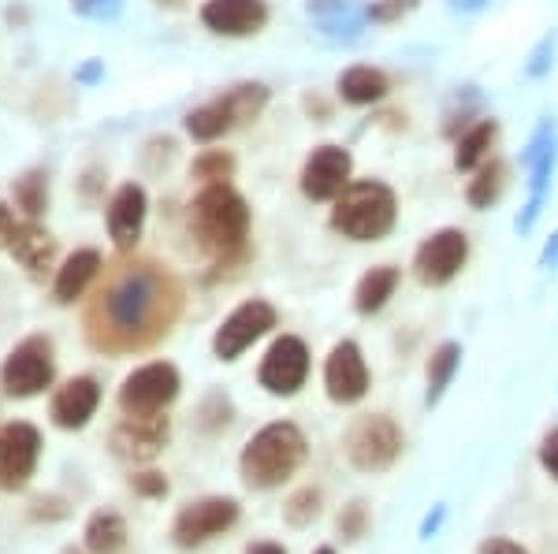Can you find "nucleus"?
Wrapping results in <instances>:
<instances>
[{"mask_svg":"<svg viewBox=\"0 0 558 554\" xmlns=\"http://www.w3.org/2000/svg\"><path fill=\"white\" fill-rule=\"evenodd\" d=\"M179 306L183 291L165 264H116L86 309V338L105 354L146 350L160 335L172 332Z\"/></svg>","mask_w":558,"mask_h":554,"instance_id":"obj_1","label":"nucleus"},{"mask_svg":"<svg viewBox=\"0 0 558 554\" xmlns=\"http://www.w3.org/2000/svg\"><path fill=\"white\" fill-rule=\"evenodd\" d=\"M191 231L197 246L213 254L216 261L231 264L246 257L250 238V205L231 183L202 186V194L191 205Z\"/></svg>","mask_w":558,"mask_h":554,"instance_id":"obj_2","label":"nucleus"},{"mask_svg":"<svg viewBox=\"0 0 558 554\" xmlns=\"http://www.w3.org/2000/svg\"><path fill=\"white\" fill-rule=\"evenodd\" d=\"M399 220V198L380 178H357L331 205V227L350 243H380Z\"/></svg>","mask_w":558,"mask_h":554,"instance_id":"obj_3","label":"nucleus"},{"mask_svg":"<svg viewBox=\"0 0 558 554\" xmlns=\"http://www.w3.org/2000/svg\"><path fill=\"white\" fill-rule=\"evenodd\" d=\"M305 461V435L299 432V424L291 421H276V424H265L254 440L246 443L239 458V469H242V480L246 488H257V491H268V488H279L287 477H294Z\"/></svg>","mask_w":558,"mask_h":554,"instance_id":"obj_4","label":"nucleus"},{"mask_svg":"<svg viewBox=\"0 0 558 554\" xmlns=\"http://www.w3.org/2000/svg\"><path fill=\"white\" fill-rule=\"evenodd\" d=\"M57 380V357H52V338L26 335L0 365V387L8 398H34Z\"/></svg>","mask_w":558,"mask_h":554,"instance_id":"obj_5","label":"nucleus"},{"mask_svg":"<svg viewBox=\"0 0 558 554\" xmlns=\"http://www.w3.org/2000/svg\"><path fill=\"white\" fill-rule=\"evenodd\" d=\"M179 395V369L168 361H149L134 369L120 387V409L128 417L165 414Z\"/></svg>","mask_w":558,"mask_h":554,"instance_id":"obj_6","label":"nucleus"},{"mask_svg":"<svg viewBox=\"0 0 558 554\" xmlns=\"http://www.w3.org/2000/svg\"><path fill=\"white\" fill-rule=\"evenodd\" d=\"M555 164H558V131H555L551 120H544L533 131V138H529L525 153H521V168L529 172V201H525V209H521V217H518L521 235H525V231H533L539 209H544L547 183H551V175H555Z\"/></svg>","mask_w":558,"mask_h":554,"instance_id":"obj_7","label":"nucleus"},{"mask_svg":"<svg viewBox=\"0 0 558 554\" xmlns=\"http://www.w3.org/2000/svg\"><path fill=\"white\" fill-rule=\"evenodd\" d=\"M402 454V432L391 417L368 414L350 424L347 432V458L362 472H380Z\"/></svg>","mask_w":558,"mask_h":554,"instance_id":"obj_8","label":"nucleus"},{"mask_svg":"<svg viewBox=\"0 0 558 554\" xmlns=\"http://www.w3.org/2000/svg\"><path fill=\"white\" fill-rule=\"evenodd\" d=\"M465 261H470V238H465V231L444 227L417 246V254H413V275L425 287H444V283H451L462 272Z\"/></svg>","mask_w":558,"mask_h":554,"instance_id":"obj_9","label":"nucleus"},{"mask_svg":"<svg viewBox=\"0 0 558 554\" xmlns=\"http://www.w3.org/2000/svg\"><path fill=\"white\" fill-rule=\"evenodd\" d=\"M272 328H276V309L268 306L265 298L242 301V306L231 312V317H223V324L216 328L213 354L220 357V361H239V357L246 354L260 335L272 332Z\"/></svg>","mask_w":558,"mask_h":554,"instance_id":"obj_10","label":"nucleus"},{"mask_svg":"<svg viewBox=\"0 0 558 554\" xmlns=\"http://www.w3.org/2000/svg\"><path fill=\"white\" fill-rule=\"evenodd\" d=\"M305 377H310V350L299 335H279L268 354L260 357L257 380L268 395H299Z\"/></svg>","mask_w":558,"mask_h":554,"instance_id":"obj_11","label":"nucleus"},{"mask_svg":"<svg viewBox=\"0 0 558 554\" xmlns=\"http://www.w3.org/2000/svg\"><path fill=\"white\" fill-rule=\"evenodd\" d=\"M41 458V432L26 421L0 428V488L23 491Z\"/></svg>","mask_w":558,"mask_h":554,"instance_id":"obj_12","label":"nucleus"},{"mask_svg":"<svg viewBox=\"0 0 558 554\" xmlns=\"http://www.w3.org/2000/svg\"><path fill=\"white\" fill-rule=\"evenodd\" d=\"M235 521H239L235 498H223V495L197 498V503L183 506V510L175 514L172 535H175L179 547H197V543H209L213 535L228 532Z\"/></svg>","mask_w":558,"mask_h":554,"instance_id":"obj_13","label":"nucleus"},{"mask_svg":"<svg viewBox=\"0 0 558 554\" xmlns=\"http://www.w3.org/2000/svg\"><path fill=\"white\" fill-rule=\"evenodd\" d=\"M172 440V424L165 414H149V417H128L112 428L108 446H112L116 458L123 461H153Z\"/></svg>","mask_w":558,"mask_h":554,"instance_id":"obj_14","label":"nucleus"},{"mask_svg":"<svg viewBox=\"0 0 558 554\" xmlns=\"http://www.w3.org/2000/svg\"><path fill=\"white\" fill-rule=\"evenodd\" d=\"M354 160L343 146H317L302 164V194L310 201H336L350 186Z\"/></svg>","mask_w":558,"mask_h":554,"instance_id":"obj_15","label":"nucleus"},{"mask_svg":"<svg viewBox=\"0 0 558 554\" xmlns=\"http://www.w3.org/2000/svg\"><path fill=\"white\" fill-rule=\"evenodd\" d=\"M324 387H328V398L339 402V406H350V402H362L368 391V365L362 357V346L357 343H339L336 350L324 361Z\"/></svg>","mask_w":558,"mask_h":554,"instance_id":"obj_16","label":"nucleus"},{"mask_svg":"<svg viewBox=\"0 0 558 554\" xmlns=\"http://www.w3.org/2000/svg\"><path fill=\"white\" fill-rule=\"evenodd\" d=\"M146 212H149V198L138 183H123L116 186V194L108 198V209H105V220H108V235L120 254L138 246L142 238V227H146Z\"/></svg>","mask_w":558,"mask_h":554,"instance_id":"obj_17","label":"nucleus"},{"mask_svg":"<svg viewBox=\"0 0 558 554\" xmlns=\"http://www.w3.org/2000/svg\"><path fill=\"white\" fill-rule=\"evenodd\" d=\"M202 23L220 38H250V34L265 30L268 4L265 0H205Z\"/></svg>","mask_w":558,"mask_h":554,"instance_id":"obj_18","label":"nucleus"},{"mask_svg":"<svg viewBox=\"0 0 558 554\" xmlns=\"http://www.w3.org/2000/svg\"><path fill=\"white\" fill-rule=\"evenodd\" d=\"M101 406V383L94 377H71L68 383H60L57 395L49 402V417L57 428L64 432H78L89 424V417Z\"/></svg>","mask_w":558,"mask_h":554,"instance_id":"obj_19","label":"nucleus"},{"mask_svg":"<svg viewBox=\"0 0 558 554\" xmlns=\"http://www.w3.org/2000/svg\"><path fill=\"white\" fill-rule=\"evenodd\" d=\"M305 12L320 26L324 38L331 41H357L362 38V26L368 23L365 8L357 0H310Z\"/></svg>","mask_w":558,"mask_h":554,"instance_id":"obj_20","label":"nucleus"},{"mask_svg":"<svg viewBox=\"0 0 558 554\" xmlns=\"http://www.w3.org/2000/svg\"><path fill=\"white\" fill-rule=\"evenodd\" d=\"M8 254H12L15 264H23L34 280H41L52 268V261H57V238H52L38 220H23L20 227H15V238H12V246H8Z\"/></svg>","mask_w":558,"mask_h":554,"instance_id":"obj_21","label":"nucleus"},{"mask_svg":"<svg viewBox=\"0 0 558 554\" xmlns=\"http://www.w3.org/2000/svg\"><path fill=\"white\" fill-rule=\"evenodd\" d=\"M101 268H105V261H101V254L97 249H75V254L68 257L64 264L57 268V283H52V298L60 301V306H71L75 298H83L86 294V287L89 283L101 275Z\"/></svg>","mask_w":558,"mask_h":554,"instance_id":"obj_22","label":"nucleus"},{"mask_svg":"<svg viewBox=\"0 0 558 554\" xmlns=\"http://www.w3.org/2000/svg\"><path fill=\"white\" fill-rule=\"evenodd\" d=\"M183 127L194 141H216L228 131L239 127V115H235V109H231L228 97L220 94L216 101H205V104H197L194 112H186Z\"/></svg>","mask_w":558,"mask_h":554,"instance_id":"obj_23","label":"nucleus"},{"mask_svg":"<svg viewBox=\"0 0 558 554\" xmlns=\"http://www.w3.org/2000/svg\"><path fill=\"white\" fill-rule=\"evenodd\" d=\"M387 89H391V83H387L384 71L373 64H354L339 75V97H343L347 104H354V109L384 101Z\"/></svg>","mask_w":558,"mask_h":554,"instance_id":"obj_24","label":"nucleus"},{"mask_svg":"<svg viewBox=\"0 0 558 554\" xmlns=\"http://www.w3.org/2000/svg\"><path fill=\"white\" fill-rule=\"evenodd\" d=\"M399 280H402V272L395 264L368 268V272L362 275V283H357V291H354V309L362 312V317L380 312L387 306V298L395 294V287H399Z\"/></svg>","mask_w":558,"mask_h":554,"instance_id":"obj_25","label":"nucleus"},{"mask_svg":"<svg viewBox=\"0 0 558 554\" xmlns=\"http://www.w3.org/2000/svg\"><path fill=\"white\" fill-rule=\"evenodd\" d=\"M495 134H499V123H495V120H481V123H473L470 131H462V138H458V146H454V168H458V172H473V168L488 164Z\"/></svg>","mask_w":558,"mask_h":554,"instance_id":"obj_26","label":"nucleus"},{"mask_svg":"<svg viewBox=\"0 0 558 554\" xmlns=\"http://www.w3.org/2000/svg\"><path fill=\"white\" fill-rule=\"evenodd\" d=\"M83 540H86L89 554H120L123 547H128V525H123L120 514L101 510L86 521Z\"/></svg>","mask_w":558,"mask_h":554,"instance_id":"obj_27","label":"nucleus"},{"mask_svg":"<svg viewBox=\"0 0 558 554\" xmlns=\"http://www.w3.org/2000/svg\"><path fill=\"white\" fill-rule=\"evenodd\" d=\"M12 198L26 212V220H41L49 209V175L45 172H26L12 183Z\"/></svg>","mask_w":558,"mask_h":554,"instance_id":"obj_28","label":"nucleus"},{"mask_svg":"<svg viewBox=\"0 0 558 554\" xmlns=\"http://www.w3.org/2000/svg\"><path fill=\"white\" fill-rule=\"evenodd\" d=\"M458 365H462V346L458 343H444L436 354L428 357V402L444 398V391L451 387Z\"/></svg>","mask_w":558,"mask_h":554,"instance_id":"obj_29","label":"nucleus"},{"mask_svg":"<svg viewBox=\"0 0 558 554\" xmlns=\"http://www.w3.org/2000/svg\"><path fill=\"white\" fill-rule=\"evenodd\" d=\"M499 194H502V164L499 160L481 164L476 178H470V186H465V201H470L473 209H492Z\"/></svg>","mask_w":558,"mask_h":554,"instance_id":"obj_30","label":"nucleus"},{"mask_svg":"<svg viewBox=\"0 0 558 554\" xmlns=\"http://www.w3.org/2000/svg\"><path fill=\"white\" fill-rule=\"evenodd\" d=\"M191 175L197 178V183H205V186L228 183V178L235 175V157H231L228 149H205L202 157H194Z\"/></svg>","mask_w":558,"mask_h":554,"instance_id":"obj_31","label":"nucleus"},{"mask_svg":"<svg viewBox=\"0 0 558 554\" xmlns=\"http://www.w3.org/2000/svg\"><path fill=\"white\" fill-rule=\"evenodd\" d=\"M223 97L231 101V109H235L239 123H250V120H257V115L265 112V104H268V86H265V83H242V86H231Z\"/></svg>","mask_w":558,"mask_h":554,"instance_id":"obj_32","label":"nucleus"},{"mask_svg":"<svg viewBox=\"0 0 558 554\" xmlns=\"http://www.w3.org/2000/svg\"><path fill=\"white\" fill-rule=\"evenodd\" d=\"M317 514H320V491H313V488H302L299 495H291L283 506L287 525H294V529H305Z\"/></svg>","mask_w":558,"mask_h":554,"instance_id":"obj_33","label":"nucleus"},{"mask_svg":"<svg viewBox=\"0 0 558 554\" xmlns=\"http://www.w3.org/2000/svg\"><path fill=\"white\" fill-rule=\"evenodd\" d=\"M421 0H373V4L365 8V15H368V23H399V20H407V15L417 8Z\"/></svg>","mask_w":558,"mask_h":554,"instance_id":"obj_34","label":"nucleus"},{"mask_svg":"<svg viewBox=\"0 0 558 554\" xmlns=\"http://www.w3.org/2000/svg\"><path fill=\"white\" fill-rule=\"evenodd\" d=\"M555 45H558V34H547V38L536 45L533 60L525 64V75H529V78H544L547 71L555 67Z\"/></svg>","mask_w":558,"mask_h":554,"instance_id":"obj_35","label":"nucleus"},{"mask_svg":"<svg viewBox=\"0 0 558 554\" xmlns=\"http://www.w3.org/2000/svg\"><path fill=\"white\" fill-rule=\"evenodd\" d=\"M71 8H75L83 20H116V15L123 12V0H71Z\"/></svg>","mask_w":558,"mask_h":554,"instance_id":"obj_36","label":"nucleus"},{"mask_svg":"<svg viewBox=\"0 0 558 554\" xmlns=\"http://www.w3.org/2000/svg\"><path fill=\"white\" fill-rule=\"evenodd\" d=\"M131 491L142 498H165L168 495V477L165 472H134Z\"/></svg>","mask_w":558,"mask_h":554,"instance_id":"obj_37","label":"nucleus"},{"mask_svg":"<svg viewBox=\"0 0 558 554\" xmlns=\"http://www.w3.org/2000/svg\"><path fill=\"white\" fill-rule=\"evenodd\" d=\"M365 521H368L365 503H350L347 510L339 514V532H343L347 540H362V535H365Z\"/></svg>","mask_w":558,"mask_h":554,"instance_id":"obj_38","label":"nucleus"},{"mask_svg":"<svg viewBox=\"0 0 558 554\" xmlns=\"http://www.w3.org/2000/svg\"><path fill=\"white\" fill-rule=\"evenodd\" d=\"M539 461H544V469L558 480V428H551V432L544 435V443H539Z\"/></svg>","mask_w":558,"mask_h":554,"instance_id":"obj_39","label":"nucleus"},{"mask_svg":"<svg viewBox=\"0 0 558 554\" xmlns=\"http://www.w3.org/2000/svg\"><path fill=\"white\" fill-rule=\"evenodd\" d=\"M15 227H20V223H15L12 209H8V205L0 201V249H8V246H12V238H15Z\"/></svg>","mask_w":558,"mask_h":554,"instance_id":"obj_40","label":"nucleus"},{"mask_svg":"<svg viewBox=\"0 0 558 554\" xmlns=\"http://www.w3.org/2000/svg\"><path fill=\"white\" fill-rule=\"evenodd\" d=\"M476 554H529V551L518 547V543H510V540H488V543H481V551Z\"/></svg>","mask_w":558,"mask_h":554,"instance_id":"obj_41","label":"nucleus"},{"mask_svg":"<svg viewBox=\"0 0 558 554\" xmlns=\"http://www.w3.org/2000/svg\"><path fill=\"white\" fill-rule=\"evenodd\" d=\"M105 75V64H101V60H89V64L83 67V71H78V83H97V78H101Z\"/></svg>","mask_w":558,"mask_h":554,"instance_id":"obj_42","label":"nucleus"},{"mask_svg":"<svg viewBox=\"0 0 558 554\" xmlns=\"http://www.w3.org/2000/svg\"><path fill=\"white\" fill-rule=\"evenodd\" d=\"M539 264H544V268H555L558 264V231L551 235V243L544 246V254H539Z\"/></svg>","mask_w":558,"mask_h":554,"instance_id":"obj_43","label":"nucleus"},{"mask_svg":"<svg viewBox=\"0 0 558 554\" xmlns=\"http://www.w3.org/2000/svg\"><path fill=\"white\" fill-rule=\"evenodd\" d=\"M484 4H488V0H447L451 12H481Z\"/></svg>","mask_w":558,"mask_h":554,"instance_id":"obj_44","label":"nucleus"},{"mask_svg":"<svg viewBox=\"0 0 558 554\" xmlns=\"http://www.w3.org/2000/svg\"><path fill=\"white\" fill-rule=\"evenodd\" d=\"M246 554H287V551L279 547V543H254V547H250Z\"/></svg>","mask_w":558,"mask_h":554,"instance_id":"obj_45","label":"nucleus"},{"mask_svg":"<svg viewBox=\"0 0 558 554\" xmlns=\"http://www.w3.org/2000/svg\"><path fill=\"white\" fill-rule=\"evenodd\" d=\"M313 554H336V551H331V547H320V551H313Z\"/></svg>","mask_w":558,"mask_h":554,"instance_id":"obj_46","label":"nucleus"}]
</instances>
